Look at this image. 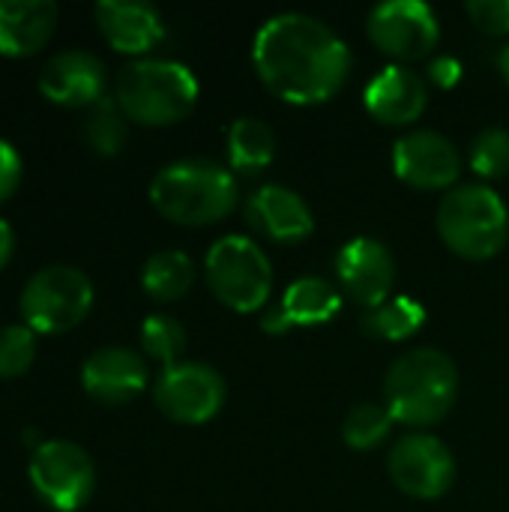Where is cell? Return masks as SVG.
<instances>
[{
  "instance_id": "1",
  "label": "cell",
  "mask_w": 509,
  "mask_h": 512,
  "mask_svg": "<svg viewBox=\"0 0 509 512\" xmlns=\"http://www.w3.org/2000/svg\"><path fill=\"white\" fill-rule=\"evenodd\" d=\"M252 63L264 87L291 105H318L339 93L351 72L345 39L315 15L279 12L261 24Z\"/></svg>"
},
{
  "instance_id": "2",
  "label": "cell",
  "mask_w": 509,
  "mask_h": 512,
  "mask_svg": "<svg viewBox=\"0 0 509 512\" xmlns=\"http://www.w3.org/2000/svg\"><path fill=\"white\" fill-rule=\"evenodd\" d=\"M240 201L237 177L201 156L177 159L159 168L150 180V204L171 222L201 228L222 222Z\"/></svg>"
},
{
  "instance_id": "3",
  "label": "cell",
  "mask_w": 509,
  "mask_h": 512,
  "mask_svg": "<svg viewBox=\"0 0 509 512\" xmlns=\"http://www.w3.org/2000/svg\"><path fill=\"white\" fill-rule=\"evenodd\" d=\"M459 399V369L438 348H411L384 378V405L396 423L426 429L441 423Z\"/></svg>"
},
{
  "instance_id": "4",
  "label": "cell",
  "mask_w": 509,
  "mask_h": 512,
  "mask_svg": "<svg viewBox=\"0 0 509 512\" xmlns=\"http://www.w3.org/2000/svg\"><path fill=\"white\" fill-rule=\"evenodd\" d=\"M114 102L135 123L168 126L195 108L198 78L186 63L138 57L114 75Z\"/></svg>"
},
{
  "instance_id": "5",
  "label": "cell",
  "mask_w": 509,
  "mask_h": 512,
  "mask_svg": "<svg viewBox=\"0 0 509 512\" xmlns=\"http://www.w3.org/2000/svg\"><path fill=\"white\" fill-rule=\"evenodd\" d=\"M435 225L447 249L468 261L495 258L509 240L507 204L486 183L453 186L438 204Z\"/></svg>"
},
{
  "instance_id": "6",
  "label": "cell",
  "mask_w": 509,
  "mask_h": 512,
  "mask_svg": "<svg viewBox=\"0 0 509 512\" xmlns=\"http://www.w3.org/2000/svg\"><path fill=\"white\" fill-rule=\"evenodd\" d=\"M93 282L75 264H45L21 288L18 309L33 333H63L87 318Z\"/></svg>"
},
{
  "instance_id": "7",
  "label": "cell",
  "mask_w": 509,
  "mask_h": 512,
  "mask_svg": "<svg viewBox=\"0 0 509 512\" xmlns=\"http://www.w3.org/2000/svg\"><path fill=\"white\" fill-rule=\"evenodd\" d=\"M204 276L210 291L234 312H258L273 288L267 252L240 234H228L207 249Z\"/></svg>"
},
{
  "instance_id": "8",
  "label": "cell",
  "mask_w": 509,
  "mask_h": 512,
  "mask_svg": "<svg viewBox=\"0 0 509 512\" xmlns=\"http://www.w3.org/2000/svg\"><path fill=\"white\" fill-rule=\"evenodd\" d=\"M30 486L57 512L81 510L96 489V465L90 453L66 438L42 441L30 456Z\"/></svg>"
},
{
  "instance_id": "9",
  "label": "cell",
  "mask_w": 509,
  "mask_h": 512,
  "mask_svg": "<svg viewBox=\"0 0 509 512\" xmlns=\"http://www.w3.org/2000/svg\"><path fill=\"white\" fill-rule=\"evenodd\" d=\"M153 399L168 420L183 426H201L222 411L225 378L210 363H174L156 378Z\"/></svg>"
},
{
  "instance_id": "10",
  "label": "cell",
  "mask_w": 509,
  "mask_h": 512,
  "mask_svg": "<svg viewBox=\"0 0 509 512\" xmlns=\"http://www.w3.org/2000/svg\"><path fill=\"white\" fill-rule=\"evenodd\" d=\"M387 471L396 489L417 501H438L456 483V459L450 447L423 432H411L390 447Z\"/></svg>"
},
{
  "instance_id": "11",
  "label": "cell",
  "mask_w": 509,
  "mask_h": 512,
  "mask_svg": "<svg viewBox=\"0 0 509 512\" xmlns=\"http://www.w3.org/2000/svg\"><path fill=\"white\" fill-rule=\"evenodd\" d=\"M366 33L387 57L420 60L438 45L441 24L435 9L423 0H387L369 12Z\"/></svg>"
},
{
  "instance_id": "12",
  "label": "cell",
  "mask_w": 509,
  "mask_h": 512,
  "mask_svg": "<svg viewBox=\"0 0 509 512\" xmlns=\"http://www.w3.org/2000/svg\"><path fill=\"white\" fill-rule=\"evenodd\" d=\"M396 177L414 189L435 192L453 189L462 171V156L456 144L435 129H414L402 135L393 147Z\"/></svg>"
},
{
  "instance_id": "13",
  "label": "cell",
  "mask_w": 509,
  "mask_h": 512,
  "mask_svg": "<svg viewBox=\"0 0 509 512\" xmlns=\"http://www.w3.org/2000/svg\"><path fill=\"white\" fill-rule=\"evenodd\" d=\"M336 273L342 291L354 303L375 309L390 300V291L396 285V258L381 240L354 237L336 255Z\"/></svg>"
},
{
  "instance_id": "14",
  "label": "cell",
  "mask_w": 509,
  "mask_h": 512,
  "mask_svg": "<svg viewBox=\"0 0 509 512\" xmlns=\"http://www.w3.org/2000/svg\"><path fill=\"white\" fill-rule=\"evenodd\" d=\"M105 87H108L105 63L93 51H84V48H63L51 54L39 72L42 96L66 108L102 102Z\"/></svg>"
},
{
  "instance_id": "15",
  "label": "cell",
  "mask_w": 509,
  "mask_h": 512,
  "mask_svg": "<svg viewBox=\"0 0 509 512\" xmlns=\"http://www.w3.org/2000/svg\"><path fill=\"white\" fill-rule=\"evenodd\" d=\"M147 360L126 345H102L81 363V387L102 405H123L147 387Z\"/></svg>"
},
{
  "instance_id": "16",
  "label": "cell",
  "mask_w": 509,
  "mask_h": 512,
  "mask_svg": "<svg viewBox=\"0 0 509 512\" xmlns=\"http://www.w3.org/2000/svg\"><path fill=\"white\" fill-rule=\"evenodd\" d=\"M249 225L276 243H303L315 231V216L303 195L282 183H267L255 189L246 201Z\"/></svg>"
},
{
  "instance_id": "17",
  "label": "cell",
  "mask_w": 509,
  "mask_h": 512,
  "mask_svg": "<svg viewBox=\"0 0 509 512\" xmlns=\"http://www.w3.org/2000/svg\"><path fill=\"white\" fill-rule=\"evenodd\" d=\"M93 18L105 42L123 54H144L165 36L162 15L147 0H99Z\"/></svg>"
},
{
  "instance_id": "18",
  "label": "cell",
  "mask_w": 509,
  "mask_h": 512,
  "mask_svg": "<svg viewBox=\"0 0 509 512\" xmlns=\"http://www.w3.org/2000/svg\"><path fill=\"white\" fill-rule=\"evenodd\" d=\"M366 111L387 126H408L414 120H420V114L426 111L429 102V90L426 81L411 72L402 63L384 66L363 93Z\"/></svg>"
},
{
  "instance_id": "19",
  "label": "cell",
  "mask_w": 509,
  "mask_h": 512,
  "mask_svg": "<svg viewBox=\"0 0 509 512\" xmlns=\"http://www.w3.org/2000/svg\"><path fill=\"white\" fill-rule=\"evenodd\" d=\"M60 6L54 0H0V54L30 57L54 33Z\"/></svg>"
},
{
  "instance_id": "20",
  "label": "cell",
  "mask_w": 509,
  "mask_h": 512,
  "mask_svg": "<svg viewBox=\"0 0 509 512\" xmlns=\"http://www.w3.org/2000/svg\"><path fill=\"white\" fill-rule=\"evenodd\" d=\"M342 294L321 276H300L294 279L279 303V312L285 315L288 327H315L327 324L339 315Z\"/></svg>"
},
{
  "instance_id": "21",
  "label": "cell",
  "mask_w": 509,
  "mask_h": 512,
  "mask_svg": "<svg viewBox=\"0 0 509 512\" xmlns=\"http://www.w3.org/2000/svg\"><path fill=\"white\" fill-rule=\"evenodd\" d=\"M276 156V132L258 117H237L228 126V165L243 174L264 171Z\"/></svg>"
},
{
  "instance_id": "22",
  "label": "cell",
  "mask_w": 509,
  "mask_h": 512,
  "mask_svg": "<svg viewBox=\"0 0 509 512\" xmlns=\"http://www.w3.org/2000/svg\"><path fill=\"white\" fill-rule=\"evenodd\" d=\"M192 282H195L192 258L180 249L153 252L141 267V288L147 291V297L159 303L180 300L192 288Z\"/></svg>"
},
{
  "instance_id": "23",
  "label": "cell",
  "mask_w": 509,
  "mask_h": 512,
  "mask_svg": "<svg viewBox=\"0 0 509 512\" xmlns=\"http://www.w3.org/2000/svg\"><path fill=\"white\" fill-rule=\"evenodd\" d=\"M426 324V306L411 297H390L381 306L369 309L360 321L363 333L384 342H402L420 333Z\"/></svg>"
},
{
  "instance_id": "24",
  "label": "cell",
  "mask_w": 509,
  "mask_h": 512,
  "mask_svg": "<svg viewBox=\"0 0 509 512\" xmlns=\"http://www.w3.org/2000/svg\"><path fill=\"white\" fill-rule=\"evenodd\" d=\"M393 414L387 411V405H375V402H363L354 405L342 423V441L351 450H375L387 441V435L393 432Z\"/></svg>"
},
{
  "instance_id": "25",
  "label": "cell",
  "mask_w": 509,
  "mask_h": 512,
  "mask_svg": "<svg viewBox=\"0 0 509 512\" xmlns=\"http://www.w3.org/2000/svg\"><path fill=\"white\" fill-rule=\"evenodd\" d=\"M141 348L168 369L180 363V354L186 351V327L171 315H150L141 321Z\"/></svg>"
},
{
  "instance_id": "26",
  "label": "cell",
  "mask_w": 509,
  "mask_h": 512,
  "mask_svg": "<svg viewBox=\"0 0 509 512\" xmlns=\"http://www.w3.org/2000/svg\"><path fill=\"white\" fill-rule=\"evenodd\" d=\"M471 168L483 180H501L509 174V132L501 126H489L471 141Z\"/></svg>"
},
{
  "instance_id": "27",
  "label": "cell",
  "mask_w": 509,
  "mask_h": 512,
  "mask_svg": "<svg viewBox=\"0 0 509 512\" xmlns=\"http://www.w3.org/2000/svg\"><path fill=\"white\" fill-rule=\"evenodd\" d=\"M84 135H87V144L102 153V156H114L123 141H126V123H123V111L117 108V102L111 99H102L93 105V114L84 126Z\"/></svg>"
},
{
  "instance_id": "28",
  "label": "cell",
  "mask_w": 509,
  "mask_h": 512,
  "mask_svg": "<svg viewBox=\"0 0 509 512\" xmlns=\"http://www.w3.org/2000/svg\"><path fill=\"white\" fill-rule=\"evenodd\" d=\"M36 360V333L27 324L0 327V378L24 375Z\"/></svg>"
},
{
  "instance_id": "29",
  "label": "cell",
  "mask_w": 509,
  "mask_h": 512,
  "mask_svg": "<svg viewBox=\"0 0 509 512\" xmlns=\"http://www.w3.org/2000/svg\"><path fill=\"white\" fill-rule=\"evenodd\" d=\"M468 15L477 30L489 36H507L509 33V0H471Z\"/></svg>"
},
{
  "instance_id": "30",
  "label": "cell",
  "mask_w": 509,
  "mask_h": 512,
  "mask_svg": "<svg viewBox=\"0 0 509 512\" xmlns=\"http://www.w3.org/2000/svg\"><path fill=\"white\" fill-rule=\"evenodd\" d=\"M21 183V153L12 141L0 138V201H6Z\"/></svg>"
},
{
  "instance_id": "31",
  "label": "cell",
  "mask_w": 509,
  "mask_h": 512,
  "mask_svg": "<svg viewBox=\"0 0 509 512\" xmlns=\"http://www.w3.org/2000/svg\"><path fill=\"white\" fill-rule=\"evenodd\" d=\"M429 78H432L435 87L453 90V87L462 81V63H459L453 54H438V57L429 63Z\"/></svg>"
},
{
  "instance_id": "32",
  "label": "cell",
  "mask_w": 509,
  "mask_h": 512,
  "mask_svg": "<svg viewBox=\"0 0 509 512\" xmlns=\"http://www.w3.org/2000/svg\"><path fill=\"white\" fill-rule=\"evenodd\" d=\"M12 249H15V231L6 219H0V270L12 258Z\"/></svg>"
},
{
  "instance_id": "33",
  "label": "cell",
  "mask_w": 509,
  "mask_h": 512,
  "mask_svg": "<svg viewBox=\"0 0 509 512\" xmlns=\"http://www.w3.org/2000/svg\"><path fill=\"white\" fill-rule=\"evenodd\" d=\"M498 69H501V78L507 81L509 87V42L501 48V54H498Z\"/></svg>"
}]
</instances>
